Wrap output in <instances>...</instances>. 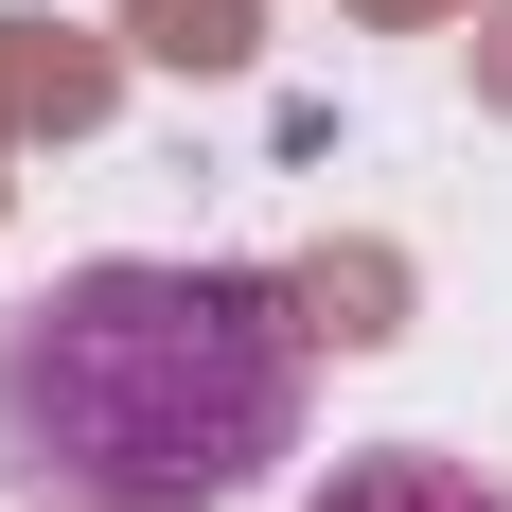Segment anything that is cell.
Wrapping results in <instances>:
<instances>
[{"mask_svg": "<svg viewBox=\"0 0 512 512\" xmlns=\"http://www.w3.org/2000/svg\"><path fill=\"white\" fill-rule=\"evenodd\" d=\"M301 460V301L265 265L106 248L0 318V495L18 512H230Z\"/></svg>", "mask_w": 512, "mask_h": 512, "instance_id": "1", "label": "cell"}, {"mask_svg": "<svg viewBox=\"0 0 512 512\" xmlns=\"http://www.w3.org/2000/svg\"><path fill=\"white\" fill-rule=\"evenodd\" d=\"M301 512H512V495H495L477 460H442V442H354Z\"/></svg>", "mask_w": 512, "mask_h": 512, "instance_id": "2", "label": "cell"}]
</instances>
